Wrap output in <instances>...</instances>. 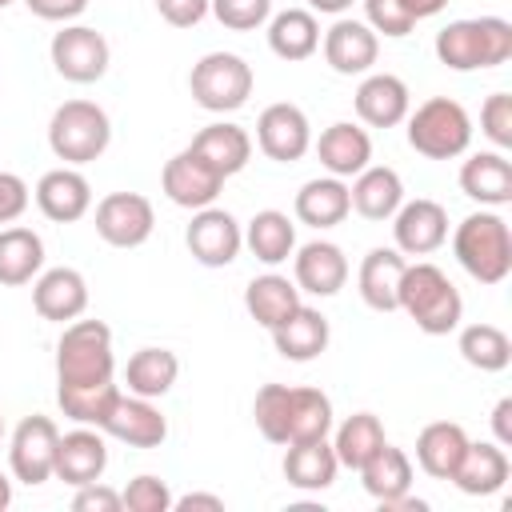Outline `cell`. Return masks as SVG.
Returning <instances> with one entry per match:
<instances>
[{"label": "cell", "instance_id": "1", "mask_svg": "<svg viewBox=\"0 0 512 512\" xmlns=\"http://www.w3.org/2000/svg\"><path fill=\"white\" fill-rule=\"evenodd\" d=\"M396 308L424 332V336H448L464 320V296L448 280V272L432 260H416L400 276Z\"/></svg>", "mask_w": 512, "mask_h": 512}, {"label": "cell", "instance_id": "2", "mask_svg": "<svg viewBox=\"0 0 512 512\" xmlns=\"http://www.w3.org/2000/svg\"><path fill=\"white\" fill-rule=\"evenodd\" d=\"M436 60L452 72L500 68L512 56V24L504 16H468L436 32Z\"/></svg>", "mask_w": 512, "mask_h": 512}, {"label": "cell", "instance_id": "3", "mask_svg": "<svg viewBox=\"0 0 512 512\" xmlns=\"http://www.w3.org/2000/svg\"><path fill=\"white\" fill-rule=\"evenodd\" d=\"M452 256L456 264L480 280V284H500L512 272V232L508 220L496 208H480L464 216L452 232Z\"/></svg>", "mask_w": 512, "mask_h": 512}, {"label": "cell", "instance_id": "4", "mask_svg": "<svg viewBox=\"0 0 512 512\" xmlns=\"http://www.w3.org/2000/svg\"><path fill=\"white\" fill-rule=\"evenodd\" d=\"M116 380V356H112V328L104 320H68L56 340V384L88 388V384H112Z\"/></svg>", "mask_w": 512, "mask_h": 512}, {"label": "cell", "instance_id": "5", "mask_svg": "<svg viewBox=\"0 0 512 512\" xmlns=\"http://www.w3.org/2000/svg\"><path fill=\"white\" fill-rule=\"evenodd\" d=\"M112 120L96 100H64L48 120V148L56 160L80 168L108 152Z\"/></svg>", "mask_w": 512, "mask_h": 512}, {"label": "cell", "instance_id": "6", "mask_svg": "<svg viewBox=\"0 0 512 512\" xmlns=\"http://www.w3.org/2000/svg\"><path fill=\"white\" fill-rule=\"evenodd\" d=\"M404 120H408L412 152H420L428 160H456L472 144V116L452 96H432V100L416 104V112H408Z\"/></svg>", "mask_w": 512, "mask_h": 512}, {"label": "cell", "instance_id": "7", "mask_svg": "<svg viewBox=\"0 0 512 512\" xmlns=\"http://www.w3.org/2000/svg\"><path fill=\"white\" fill-rule=\"evenodd\" d=\"M256 88V72L236 52H204L188 72V92L204 112H236L248 104Z\"/></svg>", "mask_w": 512, "mask_h": 512}, {"label": "cell", "instance_id": "8", "mask_svg": "<svg viewBox=\"0 0 512 512\" xmlns=\"http://www.w3.org/2000/svg\"><path fill=\"white\" fill-rule=\"evenodd\" d=\"M48 56L56 76H64L68 84H96L112 64V48L104 32L88 24H60V32L48 44Z\"/></svg>", "mask_w": 512, "mask_h": 512}, {"label": "cell", "instance_id": "9", "mask_svg": "<svg viewBox=\"0 0 512 512\" xmlns=\"http://www.w3.org/2000/svg\"><path fill=\"white\" fill-rule=\"evenodd\" d=\"M56 444H60V428L52 416H24L8 440V468L20 484L36 488L44 480H52V468H56Z\"/></svg>", "mask_w": 512, "mask_h": 512}, {"label": "cell", "instance_id": "10", "mask_svg": "<svg viewBox=\"0 0 512 512\" xmlns=\"http://www.w3.org/2000/svg\"><path fill=\"white\" fill-rule=\"evenodd\" d=\"M184 244H188V252H192L196 264H204V268H228L240 256V248H244V228H240V220L228 208L208 204V208H196L192 212V220L184 228Z\"/></svg>", "mask_w": 512, "mask_h": 512}, {"label": "cell", "instance_id": "11", "mask_svg": "<svg viewBox=\"0 0 512 512\" xmlns=\"http://www.w3.org/2000/svg\"><path fill=\"white\" fill-rule=\"evenodd\" d=\"M96 236L112 248H140L156 228V208L140 192H108L96 204Z\"/></svg>", "mask_w": 512, "mask_h": 512}, {"label": "cell", "instance_id": "12", "mask_svg": "<svg viewBox=\"0 0 512 512\" xmlns=\"http://www.w3.org/2000/svg\"><path fill=\"white\" fill-rule=\"evenodd\" d=\"M256 148L276 164H296L312 148V124L300 104L276 100L256 116Z\"/></svg>", "mask_w": 512, "mask_h": 512}, {"label": "cell", "instance_id": "13", "mask_svg": "<svg viewBox=\"0 0 512 512\" xmlns=\"http://www.w3.org/2000/svg\"><path fill=\"white\" fill-rule=\"evenodd\" d=\"M160 188H164V196H168L176 208L196 212V208L216 204V196L224 192V176H220L200 152L184 148V152H176V156L160 168Z\"/></svg>", "mask_w": 512, "mask_h": 512}, {"label": "cell", "instance_id": "14", "mask_svg": "<svg viewBox=\"0 0 512 512\" xmlns=\"http://www.w3.org/2000/svg\"><path fill=\"white\" fill-rule=\"evenodd\" d=\"M392 248H400L404 256H432L444 240H448V212L440 200L416 196L404 200L392 212Z\"/></svg>", "mask_w": 512, "mask_h": 512}, {"label": "cell", "instance_id": "15", "mask_svg": "<svg viewBox=\"0 0 512 512\" xmlns=\"http://www.w3.org/2000/svg\"><path fill=\"white\" fill-rule=\"evenodd\" d=\"M100 432L128 444V448H160L168 440V416L156 408V400L136 396V392H120Z\"/></svg>", "mask_w": 512, "mask_h": 512}, {"label": "cell", "instance_id": "16", "mask_svg": "<svg viewBox=\"0 0 512 512\" xmlns=\"http://www.w3.org/2000/svg\"><path fill=\"white\" fill-rule=\"evenodd\" d=\"M32 308L48 324H68L88 312V280L80 268H44L32 280Z\"/></svg>", "mask_w": 512, "mask_h": 512}, {"label": "cell", "instance_id": "17", "mask_svg": "<svg viewBox=\"0 0 512 512\" xmlns=\"http://www.w3.org/2000/svg\"><path fill=\"white\" fill-rule=\"evenodd\" d=\"M320 48H324V60H328L332 72H340V76H364V72H372L376 56H380V36L364 20L336 16L332 28L320 36Z\"/></svg>", "mask_w": 512, "mask_h": 512}, {"label": "cell", "instance_id": "18", "mask_svg": "<svg viewBox=\"0 0 512 512\" xmlns=\"http://www.w3.org/2000/svg\"><path fill=\"white\" fill-rule=\"evenodd\" d=\"M348 256L332 240H308L292 252V280L308 296H336L348 284Z\"/></svg>", "mask_w": 512, "mask_h": 512}, {"label": "cell", "instance_id": "19", "mask_svg": "<svg viewBox=\"0 0 512 512\" xmlns=\"http://www.w3.org/2000/svg\"><path fill=\"white\" fill-rule=\"evenodd\" d=\"M36 208L52 220V224H76V220H84L88 216V208H92V184H88V176L80 172V168H72V164H60V168H52V172H44L40 180H36Z\"/></svg>", "mask_w": 512, "mask_h": 512}, {"label": "cell", "instance_id": "20", "mask_svg": "<svg viewBox=\"0 0 512 512\" xmlns=\"http://www.w3.org/2000/svg\"><path fill=\"white\" fill-rule=\"evenodd\" d=\"M352 108L368 128H396L412 112V92L392 72H364V80L356 84Z\"/></svg>", "mask_w": 512, "mask_h": 512}, {"label": "cell", "instance_id": "21", "mask_svg": "<svg viewBox=\"0 0 512 512\" xmlns=\"http://www.w3.org/2000/svg\"><path fill=\"white\" fill-rule=\"evenodd\" d=\"M104 468H108V444H104V432H100V428L76 424L72 432H60V444H56V468H52L56 480L80 488V484L100 480Z\"/></svg>", "mask_w": 512, "mask_h": 512}, {"label": "cell", "instance_id": "22", "mask_svg": "<svg viewBox=\"0 0 512 512\" xmlns=\"http://www.w3.org/2000/svg\"><path fill=\"white\" fill-rule=\"evenodd\" d=\"M320 164L328 176H340V180H352L356 172H364L372 164V136L368 128L352 124V120H336L320 132V140H312Z\"/></svg>", "mask_w": 512, "mask_h": 512}, {"label": "cell", "instance_id": "23", "mask_svg": "<svg viewBox=\"0 0 512 512\" xmlns=\"http://www.w3.org/2000/svg\"><path fill=\"white\" fill-rule=\"evenodd\" d=\"M512 476V460L508 448H500L496 440H468L456 472L448 476L464 496H492L508 484Z\"/></svg>", "mask_w": 512, "mask_h": 512}, {"label": "cell", "instance_id": "24", "mask_svg": "<svg viewBox=\"0 0 512 512\" xmlns=\"http://www.w3.org/2000/svg\"><path fill=\"white\" fill-rule=\"evenodd\" d=\"M460 192L480 208H504L512 200V160L504 152H472L460 164Z\"/></svg>", "mask_w": 512, "mask_h": 512}, {"label": "cell", "instance_id": "25", "mask_svg": "<svg viewBox=\"0 0 512 512\" xmlns=\"http://www.w3.org/2000/svg\"><path fill=\"white\" fill-rule=\"evenodd\" d=\"M348 200H352V212H360L364 220H376V224L392 220V212L404 204V180L388 164H368L364 172L352 176Z\"/></svg>", "mask_w": 512, "mask_h": 512}, {"label": "cell", "instance_id": "26", "mask_svg": "<svg viewBox=\"0 0 512 512\" xmlns=\"http://www.w3.org/2000/svg\"><path fill=\"white\" fill-rule=\"evenodd\" d=\"M408 268V256L400 248H372L364 260H360V272H356V288H360V300L372 308V312H396V296H400V276Z\"/></svg>", "mask_w": 512, "mask_h": 512}, {"label": "cell", "instance_id": "27", "mask_svg": "<svg viewBox=\"0 0 512 512\" xmlns=\"http://www.w3.org/2000/svg\"><path fill=\"white\" fill-rule=\"evenodd\" d=\"M332 340V328H328V316L312 304H300L288 320H280L272 328V344L284 360H296V364H308L316 360Z\"/></svg>", "mask_w": 512, "mask_h": 512}, {"label": "cell", "instance_id": "28", "mask_svg": "<svg viewBox=\"0 0 512 512\" xmlns=\"http://www.w3.org/2000/svg\"><path fill=\"white\" fill-rule=\"evenodd\" d=\"M360 484H364V492L384 508V504H392V500H400L404 492H412V456L404 452V448H396V444H380L360 468Z\"/></svg>", "mask_w": 512, "mask_h": 512}, {"label": "cell", "instance_id": "29", "mask_svg": "<svg viewBox=\"0 0 512 512\" xmlns=\"http://www.w3.org/2000/svg\"><path fill=\"white\" fill-rule=\"evenodd\" d=\"M192 152H200L224 180L228 176H236V172H244L248 168V160H252V136L240 128V124H232V120H216V124H204L196 136H192V144H188Z\"/></svg>", "mask_w": 512, "mask_h": 512}, {"label": "cell", "instance_id": "30", "mask_svg": "<svg viewBox=\"0 0 512 512\" xmlns=\"http://www.w3.org/2000/svg\"><path fill=\"white\" fill-rule=\"evenodd\" d=\"M296 220L324 232V228H336L344 224V216L352 212V200H348V184L340 176H316L308 184H300L296 192V204H292Z\"/></svg>", "mask_w": 512, "mask_h": 512}, {"label": "cell", "instance_id": "31", "mask_svg": "<svg viewBox=\"0 0 512 512\" xmlns=\"http://www.w3.org/2000/svg\"><path fill=\"white\" fill-rule=\"evenodd\" d=\"M336 472H340V460H336L328 436L324 440H304V444H284V480L292 488L324 492V488H332Z\"/></svg>", "mask_w": 512, "mask_h": 512}, {"label": "cell", "instance_id": "32", "mask_svg": "<svg viewBox=\"0 0 512 512\" xmlns=\"http://www.w3.org/2000/svg\"><path fill=\"white\" fill-rule=\"evenodd\" d=\"M244 248L260 264H268V268L292 260V252H296V224H292V216L280 212V208H260L244 224Z\"/></svg>", "mask_w": 512, "mask_h": 512}, {"label": "cell", "instance_id": "33", "mask_svg": "<svg viewBox=\"0 0 512 512\" xmlns=\"http://www.w3.org/2000/svg\"><path fill=\"white\" fill-rule=\"evenodd\" d=\"M300 304H304V300H300L296 280H288V276H280V272L252 276L248 288H244V308H248V316H252L260 328H268V332H272L280 320H288Z\"/></svg>", "mask_w": 512, "mask_h": 512}, {"label": "cell", "instance_id": "34", "mask_svg": "<svg viewBox=\"0 0 512 512\" xmlns=\"http://www.w3.org/2000/svg\"><path fill=\"white\" fill-rule=\"evenodd\" d=\"M44 272V240L24 224L0 228V284L20 288Z\"/></svg>", "mask_w": 512, "mask_h": 512}, {"label": "cell", "instance_id": "35", "mask_svg": "<svg viewBox=\"0 0 512 512\" xmlns=\"http://www.w3.org/2000/svg\"><path fill=\"white\" fill-rule=\"evenodd\" d=\"M268 48H272V56H280L288 64L308 60L320 48V20H316V12H308V8L272 12L268 16Z\"/></svg>", "mask_w": 512, "mask_h": 512}, {"label": "cell", "instance_id": "36", "mask_svg": "<svg viewBox=\"0 0 512 512\" xmlns=\"http://www.w3.org/2000/svg\"><path fill=\"white\" fill-rule=\"evenodd\" d=\"M468 448V432L456 424V420H432L420 428L416 436V464L432 476V480H448L460 464Z\"/></svg>", "mask_w": 512, "mask_h": 512}, {"label": "cell", "instance_id": "37", "mask_svg": "<svg viewBox=\"0 0 512 512\" xmlns=\"http://www.w3.org/2000/svg\"><path fill=\"white\" fill-rule=\"evenodd\" d=\"M176 376H180V356L172 348H140V352L128 356V368H124L128 392L148 396V400L168 396Z\"/></svg>", "mask_w": 512, "mask_h": 512}, {"label": "cell", "instance_id": "38", "mask_svg": "<svg viewBox=\"0 0 512 512\" xmlns=\"http://www.w3.org/2000/svg\"><path fill=\"white\" fill-rule=\"evenodd\" d=\"M336 424L332 400L320 388H288V444H304V440H324Z\"/></svg>", "mask_w": 512, "mask_h": 512}, {"label": "cell", "instance_id": "39", "mask_svg": "<svg viewBox=\"0 0 512 512\" xmlns=\"http://www.w3.org/2000/svg\"><path fill=\"white\" fill-rule=\"evenodd\" d=\"M332 428H336V432H328L332 436V452H336L340 468H352V472L388 440L380 416H372V412H352L348 420H340Z\"/></svg>", "mask_w": 512, "mask_h": 512}, {"label": "cell", "instance_id": "40", "mask_svg": "<svg viewBox=\"0 0 512 512\" xmlns=\"http://www.w3.org/2000/svg\"><path fill=\"white\" fill-rule=\"evenodd\" d=\"M456 348L476 372H504L512 364V340L496 324H464Z\"/></svg>", "mask_w": 512, "mask_h": 512}, {"label": "cell", "instance_id": "41", "mask_svg": "<svg viewBox=\"0 0 512 512\" xmlns=\"http://www.w3.org/2000/svg\"><path fill=\"white\" fill-rule=\"evenodd\" d=\"M116 396H120L116 380H112V384H88V388L56 384V404H60V412H64L72 424H88V428H104V420H108Z\"/></svg>", "mask_w": 512, "mask_h": 512}, {"label": "cell", "instance_id": "42", "mask_svg": "<svg viewBox=\"0 0 512 512\" xmlns=\"http://www.w3.org/2000/svg\"><path fill=\"white\" fill-rule=\"evenodd\" d=\"M252 416L268 444H288V384H264L252 400Z\"/></svg>", "mask_w": 512, "mask_h": 512}, {"label": "cell", "instance_id": "43", "mask_svg": "<svg viewBox=\"0 0 512 512\" xmlns=\"http://www.w3.org/2000/svg\"><path fill=\"white\" fill-rule=\"evenodd\" d=\"M120 500H124L128 512H172V500L176 496H172L168 480H160L152 472H140V476L128 480V488L120 492Z\"/></svg>", "mask_w": 512, "mask_h": 512}, {"label": "cell", "instance_id": "44", "mask_svg": "<svg viewBox=\"0 0 512 512\" xmlns=\"http://www.w3.org/2000/svg\"><path fill=\"white\" fill-rule=\"evenodd\" d=\"M228 32H256L272 16V0H212L208 8Z\"/></svg>", "mask_w": 512, "mask_h": 512}, {"label": "cell", "instance_id": "45", "mask_svg": "<svg viewBox=\"0 0 512 512\" xmlns=\"http://www.w3.org/2000/svg\"><path fill=\"white\" fill-rule=\"evenodd\" d=\"M480 132L496 144V152L512 148V96L508 92H492L480 104Z\"/></svg>", "mask_w": 512, "mask_h": 512}, {"label": "cell", "instance_id": "46", "mask_svg": "<svg viewBox=\"0 0 512 512\" xmlns=\"http://www.w3.org/2000/svg\"><path fill=\"white\" fill-rule=\"evenodd\" d=\"M364 24L388 40H400L416 28V20L400 8V0H364Z\"/></svg>", "mask_w": 512, "mask_h": 512}, {"label": "cell", "instance_id": "47", "mask_svg": "<svg viewBox=\"0 0 512 512\" xmlns=\"http://www.w3.org/2000/svg\"><path fill=\"white\" fill-rule=\"evenodd\" d=\"M72 508H76V512H120L124 500H120V492L108 488L104 480H92V484H80V488H76Z\"/></svg>", "mask_w": 512, "mask_h": 512}, {"label": "cell", "instance_id": "48", "mask_svg": "<svg viewBox=\"0 0 512 512\" xmlns=\"http://www.w3.org/2000/svg\"><path fill=\"white\" fill-rule=\"evenodd\" d=\"M32 192L16 172H0V224H16L28 208Z\"/></svg>", "mask_w": 512, "mask_h": 512}, {"label": "cell", "instance_id": "49", "mask_svg": "<svg viewBox=\"0 0 512 512\" xmlns=\"http://www.w3.org/2000/svg\"><path fill=\"white\" fill-rule=\"evenodd\" d=\"M208 8H212V0H156L160 20L172 28H196L208 16Z\"/></svg>", "mask_w": 512, "mask_h": 512}, {"label": "cell", "instance_id": "50", "mask_svg": "<svg viewBox=\"0 0 512 512\" xmlns=\"http://www.w3.org/2000/svg\"><path fill=\"white\" fill-rule=\"evenodd\" d=\"M24 4H28L32 16H40V20H48V24H72L76 16L88 12L92 0H24Z\"/></svg>", "mask_w": 512, "mask_h": 512}, {"label": "cell", "instance_id": "51", "mask_svg": "<svg viewBox=\"0 0 512 512\" xmlns=\"http://www.w3.org/2000/svg\"><path fill=\"white\" fill-rule=\"evenodd\" d=\"M492 436L500 448H512V396H500L492 408Z\"/></svg>", "mask_w": 512, "mask_h": 512}, {"label": "cell", "instance_id": "52", "mask_svg": "<svg viewBox=\"0 0 512 512\" xmlns=\"http://www.w3.org/2000/svg\"><path fill=\"white\" fill-rule=\"evenodd\" d=\"M172 508H180V512H192V508L220 512V508H224V500H220V496H212V492H188V496H176V500H172Z\"/></svg>", "mask_w": 512, "mask_h": 512}, {"label": "cell", "instance_id": "53", "mask_svg": "<svg viewBox=\"0 0 512 512\" xmlns=\"http://www.w3.org/2000/svg\"><path fill=\"white\" fill-rule=\"evenodd\" d=\"M400 8H404L412 20H428V16L444 12V8H448V0H400Z\"/></svg>", "mask_w": 512, "mask_h": 512}, {"label": "cell", "instance_id": "54", "mask_svg": "<svg viewBox=\"0 0 512 512\" xmlns=\"http://www.w3.org/2000/svg\"><path fill=\"white\" fill-rule=\"evenodd\" d=\"M352 8V0H308V12H324V16H344Z\"/></svg>", "mask_w": 512, "mask_h": 512}, {"label": "cell", "instance_id": "55", "mask_svg": "<svg viewBox=\"0 0 512 512\" xmlns=\"http://www.w3.org/2000/svg\"><path fill=\"white\" fill-rule=\"evenodd\" d=\"M8 504H12V480H8L4 472H0V512H4Z\"/></svg>", "mask_w": 512, "mask_h": 512}, {"label": "cell", "instance_id": "56", "mask_svg": "<svg viewBox=\"0 0 512 512\" xmlns=\"http://www.w3.org/2000/svg\"><path fill=\"white\" fill-rule=\"evenodd\" d=\"M0 440H4V416H0Z\"/></svg>", "mask_w": 512, "mask_h": 512}, {"label": "cell", "instance_id": "57", "mask_svg": "<svg viewBox=\"0 0 512 512\" xmlns=\"http://www.w3.org/2000/svg\"><path fill=\"white\" fill-rule=\"evenodd\" d=\"M8 4H16V0H0V8H8Z\"/></svg>", "mask_w": 512, "mask_h": 512}]
</instances>
